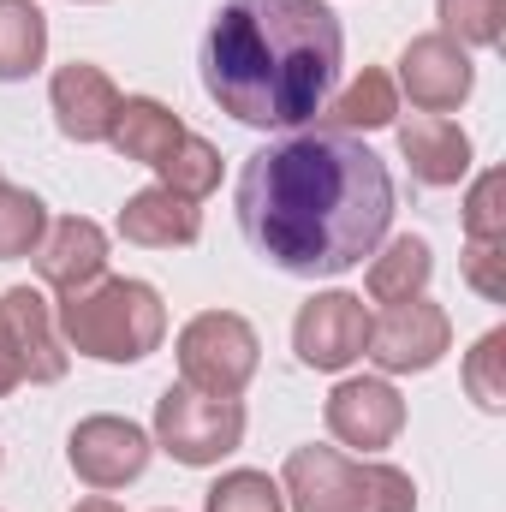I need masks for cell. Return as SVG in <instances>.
Instances as JSON below:
<instances>
[{
    "label": "cell",
    "instance_id": "83f0119b",
    "mask_svg": "<svg viewBox=\"0 0 506 512\" xmlns=\"http://www.w3.org/2000/svg\"><path fill=\"white\" fill-rule=\"evenodd\" d=\"M18 382H24V376H18V364H12V352H6V340H0V399H6Z\"/></svg>",
    "mask_w": 506,
    "mask_h": 512
},
{
    "label": "cell",
    "instance_id": "d4e9b609",
    "mask_svg": "<svg viewBox=\"0 0 506 512\" xmlns=\"http://www.w3.org/2000/svg\"><path fill=\"white\" fill-rule=\"evenodd\" d=\"M209 512H286V495H280V483L274 477H262V471H227L215 489H209Z\"/></svg>",
    "mask_w": 506,
    "mask_h": 512
},
{
    "label": "cell",
    "instance_id": "7402d4cb",
    "mask_svg": "<svg viewBox=\"0 0 506 512\" xmlns=\"http://www.w3.org/2000/svg\"><path fill=\"white\" fill-rule=\"evenodd\" d=\"M48 233V209L36 191H18V185H0V262H18L42 245Z\"/></svg>",
    "mask_w": 506,
    "mask_h": 512
},
{
    "label": "cell",
    "instance_id": "52a82bcc",
    "mask_svg": "<svg viewBox=\"0 0 506 512\" xmlns=\"http://www.w3.org/2000/svg\"><path fill=\"white\" fill-rule=\"evenodd\" d=\"M447 346H453L447 310L429 304V298H405V304H387L381 316H370L364 358H376L387 376H423L447 358Z\"/></svg>",
    "mask_w": 506,
    "mask_h": 512
},
{
    "label": "cell",
    "instance_id": "30bf717a",
    "mask_svg": "<svg viewBox=\"0 0 506 512\" xmlns=\"http://www.w3.org/2000/svg\"><path fill=\"white\" fill-rule=\"evenodd\" d=\"M399 429H405V399L393 393V382H381V376H346L328 393V435L340 447L381 453V447L399 441Z\"/></svg>",
    "mask_w": 506,
    "mask_h": 512
},
{
    "label": "cell",
    "instance_id": "4316f807",
    "mask_svg": "<svg viewBox=\"0 0 506 512\" xmlns=\"http://www.w3.org/2000/svg\"><path fill=\"white\" fill-rule=\"evenodd\" d=\"M465 280L489 304H501L506 298V239H465Z\"/></svg>",
    "mask_w": 506,
    "mask_h": 512
},
{
    "label": "cell",
    "instance_id": "f546056e",
    "mask_svg": "<svg viewBox=\"0 0 506 512\" xmlns=\"http://www.w3.org/2000/svg\"><path fill=\"white\" fill-rule=\"evenodd\" d=\"M78 6H96V0H78Z\"/></svg>",
    "mask_w": 506,
    "mask_h": 512
},
{
    "label": "cell",
    "instance_id": "3957f363",
    "mask_svg": "<svg viewBox=\"0 0 506 512\" xmlns=\"http://www.w3.org/2000/svg\"><path fill=\"white\" fill-rule=\"evenodd\" d=\"M54 328L72 352L96 364H143L167 334V310H161V292L143 280H96L60 298Z\"/></svg>",
    "mask_w": 506,
    "mask_h": 512
},
{
    "label": "cell",
    "instance_id": "9c48e42d",
    "mask_svg": "<svg viewBox=\"0 0 506 512\" xmlns=\"http://www.w3.org/2000/svg\"><path fill=\"white\" fill-rule=\"evenodd\" d=\"M149 453H155V441L131 423V417H84L78 429H72V441H66V459H72V471L90 483V489H126L143 477V465H149Z\"/></svg>",
    "mask_w": 506,
    "mask_h": 512
},
{
    "label": "cell",
    "instance_id": "4dcf8cb0",
    "mask_svg": "<svg viewBox=\"0 0 506 512\" xmlns=\"http://www.w3.org/2000/svg\"><path fill=\"white\" fill-rule=\"evenodd\" d=\"M0 185H6V179H0Z\"/></svg>",
    "mask_w": 506,
    "mask_h": 512
},
{
    "label": "cell",
    "instance_id": "5bb4252c",
    "mask_svg": "<svg viewBox=\"0 0 506 512\" xmlns=\"http://www.w3.org/2000/svg\"><path fill=\"white\" fill-rule=\"evenodd\" d=\"M30 256H36V274L60 298H72V292H84V286L102 280V268H108V233L96 221H84V215H66V221H48L42 245Z\"/></svg>",
    "mask_w": 506,
    "mask_h": 512
},
{
    "label": "cell",
    "instance_id": "e0dca14e",
    "mask_svg": "<svg viewBox=\"0 0 506 512\" xmlns=\"http://www.w3.org/2000/svg\"><path fill=\"white\" fill-rule=\"evenodd\" d=\"M179 114L173 108H161L155 96H126L120 102V114H114V131H108V143L126 155V161H143V167H161L173 149H179Z\"/></svg>",
    "mask_w": 506,
    "mask_h": 512
},
{
    "label": "cell",
    "instance_id": "f1b7e54d",
    "mask_svg": "<svg viewBox=\"0 0 506 512\" xmlns=\"http://www.w3.org/2000/svg\"><path fill=\"white\" fill-rule=\"evenodd\" d=\"M72 512H120V507H114V501H102V495H96V501H78V507H72Z\"/></svg>",
    "mask_w": 506,
    "mask_h": 512
},
{
    "label": "cell",
    "instance_id": "ffe728a7",
    "mask_svg": "<svg viewBox=\"0 0 506 512\" xmlns=\"http://www.w3.org/2000/svg\"><path fill=\"white\" fill-rule=\"evenodd\" d=\"M429 274H435V251L405 233V239H393V245L370 262V280H364V286H370L376 304H405V298H423Z\"/></svg>",
    "mask_w": 506,
    "mask_h": 512
},
{
    "label": "cell",
    "instance_id": "5b68a950",
    "mask_svg": "<svg viewBox=\"0 0 506 512\" xmlns=\"http://www.w3.org/2000/svg\"><path fill=\"white\" fill-rule=\"evenodd\" d=\"M239 441H245V405L239 399L197 393L185 382L155 399V447H167L179 465H191V471L221 465Z\"/></svg>",
    "mask_w": 506,
    "mask_h": 512
},
{
    "label": "cell",
    "instance_id": "8fae6325",
    "mask_svg": "<svg viewBox=\"0 0 506 512\" xmlns=\"http://www.w3.org/2000/svg\"><path fill=\"white\" fill-rule=\"evenodd\" d=\"M399 84H405L411 108H423V114H453V108L471 96L477 72H471V54H465L453 36L429 30V36H411V42H405V54H399Z\"/></svg>",
    "mask_w": 506,
    "mask_h": 512
},
{
    "label": "cell",
    "instance_id": "7c38bea8",
    "mask_svg": "<svg viewBox=\"0 0 506 512\" xmlns=\"http://www.w3.org/2000/svg\"><path fill=\"white\" fill-rule=\"evenodd\" d=\"M0 340H6V352H12L24 382H60L66 376L60 328H54L42 292H30V286H6L0 292Z\"/></svg>",
    "mask_w": 506,
    "mask_h": 512
},
{
    "label": "cell",
    "instance_id": "9a60e30c",
    "mask_svg": "<svg viewBox=\"0 0 506 512\" xmlns=\"http://www.w3.org/2000/svg\"><path fill=\"white\" fill-rule=\"evenodd\" d=\"M399 155L411 161V179L417 185H459L465 173H471V137L453 126V120H441V114H417V120H405L399 126Z\"/></svg>",
    "mask_w": 506,
    "mask_h": 512
},
{
    "label": "cell",
    "instance_id": "8992f818",
    "mask_svg": "<svg viewBox=\"0 0 506 512\" xmlns=\"http://www.w3.org/2000/svg\"><path fill=\"white\" fill-rule=\"evenodd\" d=\"M256 328L233 310H203L179 328V376L197 393H221V399H239L256 376Z\"/></svg>",
    "mask_w": 506,
    "mask_h": 512
},
{
    "label": "cell",
    "instance_id": "2e32d148",
    "mask_svg": "<svg viewBox=\"0 0 506 512\" xmlns=\"http://www.w3.org/2000/svg\"><path fill=\"white\" fill-rule=\"evenodd\" d=\"M197 233H203V215H197V203L173 197L167 185H149V191H137V197H126V209H120V239H126V245H143V251L197 245Z\"/></svg>",
    "mask_w": 506,
    "mask_h": 512
},
{
    "label": "cell",
    "instance_id": "44dd1931",
    "mask_svg": "<svg viewBox=\"0 0 506 512\" xmlns=\"http://www.w3.org/2000/svg\"><path fill=\"white\" fill-rule=\"evenodd\" d=\"M161 173V185L173 191V197H185V203H203L215 185H221V149L209 143V137H179V149L155 167Z\"/></svg>",
    "mask_w": 506,
    "mask_h": 512
},
{
    "label": "cell",
    "instance_id": "603a6c76",
    "mask_svg": "<svg viewBox=\"0 0 506 512\" xmlns=\"http://www.w3.org/2000/svg\"><path fill=\"white\" fill-rule=\"evenodd\" d=\"M441 12V36H453L459 48H495L506 24V0H435Z\"/></svg>",
    "mask_w": 506,
    "mask_h": 512
},
{
    "label": "cell",
    "instance_id": "ac0fdd59",
    "mask_svg": "<svg viewBox=\"0 0 506 512\" xmlns=\"http://www.w3.org/2000/svg\"><path fill=\"white\" fill-rule=\"evenodd\" d=\"M322 131H381V126H393L399 120V90H393V78L387 72H376V66H364L340 96H328L322 102Z\"/></svg>",
    "mask_w": 506,
    "mask_h": 512
},
{
    "label": "cell",
    "instance_id": "484cf974",
    "mask_svg": "<svg viewBox=\"0 0 506 512\" xmlns=\"http://www.w3.org/2000/svg\"><path fill=\"white\" fill-rule=\"evenodd\" d=\"M465 239H506V173L489 167L465 197Z\"/></svg>",
    "mask_w": 506,
    "mask_h": 512
},
{
    "label": "cell",
    "instance_id": "d6986e66",
    "mask_svg": "<svg viewBox=\"0 0 506 512\" xmlns=\"http://www.w3.org/2000/svg\"><path fill=\"white\" fill-rule=\"evenodd\" d=\"M48 54V18L36 0H0V84H18Z\"/></svg>",
    "mask_w": 506,
    "mask_h": 512
},
{
    "label": "cell",
    "instance_id": "6da1fadb",
    "mask_svg": "<svg viewBox=\"0 0 506 512\" xmlns=\"http://www.w3.org/2000/svg\"><path fill=\"white\" fill-rule=\"evenodd\" d=\"M239 227L262 262L298 280L352 274L393 227V173L346 131H304L239 167Z\"/></svg>",
    "mask_w": 506,
    "mask_h": 512
},
{
    "label": "cell",
    "instance_id": "cb8c5ba5",
    "mask_svg": "<svg viewBox=\"0 0 506 512\" xmlns=\"http://www.w3.org/2000/svg\"><path fill=\"white\" fill-rule=\"evenodd\" d=\"M465 393L483 411H506V328H489L465 358Z\"/></svg>",
    "mask_w": 506,
    "mask_h": 512
},
{
    "label": "cell",
    "instance_id": "7a4b0ae2",
    "mask_svg": "<svg viewBox=\"0 0 506 512\" xmlns=\"http://www.w3.org/2000/svg\"><path fill=\"white\" fill-rule=\"evenodd\" d=\"M346 30L322 0H227L203 30V90L239 126H310L334 96Z\"/></svg>",
    "mask_w": 506,
    "mask_h": 512
},
{
    "label": "cell",
    "instance_id": "277c9868",
    "mask_svg": "<svg viewBox=\"0 0 506 512\" xmlns=\"http://www.w3.org/2000/svg\"><path fill=\"white\" fill-rule=\"evenodd\" d=\"M280 495L292 512H417V489L399 465L346 459L334 447H298L286 459Z\"/></svg>",
    "mask_w": 506,
    "mask_h": 512
},
{
    "label": "cell",
    "instance_id": "4fadbf2b",
    "mask_svg": "<svg viewBox=\"0 0 506 512\" xmlns=\"http://www.w3.org/2000/svg\"><path fill=\"white\" fill-rule=\"evenodd\" d=\"M48 108H54L60 137H72V143H108L114 114H120V90H114V78H108L102 66L72 60V66L54 72V84H48Z\"/></svg>",
    "mask_w": 506,
    "mask_h": 512
},
{
    "label": "cell",
    "instance_id": "ba28073f",
    "mask_svg": "<svg viewBox=\"0 0 506 512\" xmlns=\"http://www.w3.org/2000/svg\"><path fill=\"white\" fill-rule=\"evenodd\" d=\"M364 346H370V310L352 292H316L292 322V352L310 370L340 376L346 364L364 358Z\"/></svg>",
    "mask_w": 506,
    "mask_h": 512
}]
</instances>
